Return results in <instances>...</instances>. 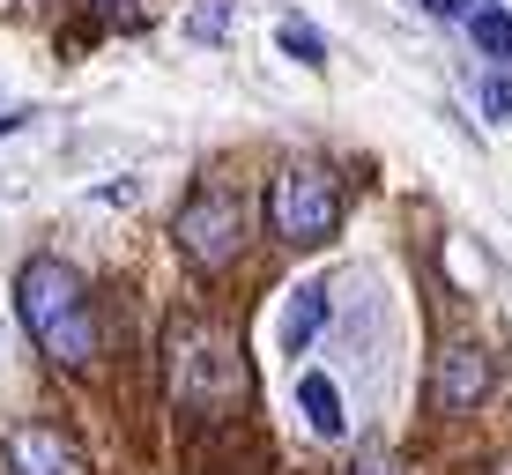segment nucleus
I'll return each mask as SVG.
<instances>
[{"label": "nucleus", "mask_w": 512, "mask_h": 475, "mask_svg": "<svg viewBox=\"0 0 512 475\" xmlns=\"http://www.w3.org/2000/svg\"><path fill=\"white\" fill-rule=\"evenodd\" d=\"M15 312H23L30 342H38L52 364H90V357H97L90 283H82V275L67 268L60 253L23 260V275H15Z\"/></svg>", "instance_id": "f257e3e1"}, {"label": "nucleus", "mask_w": 512, "mask_h": 475, "mask_svg": "<svg viewBox=\"0 0 512 475\" xmlns=\"http://www.w3.org/2000/svg\"><path fill=\"white\" fill-rule=\"evenodd\" d=\"M164 357H171V394H179V409H193V416H231V409H245V394H253L238 334L216 327V320H179L164 334Z\"/></svg>", "instance_id": "f03ea898"}, {"label": "nucleus", "mask_w": 512, "mask_h": 475, "mask_svg": "<svg viewBox=\"0 0 512 475\" xmlns=\"http://www.w3.org/2000/svg\"><path fill=\"white\" fill-rule=\"evenodd\" d=\"M245 231H253V208H245V193H238L231 179H201V186L179 201V216H171V245L186 253L193 275L238 268Z\"/></svg>", "instance_id": "7ed1b4c3"}, {"label": "nucleus", "mask_w": 512, "mask_h": 475, "mask_svg": "<svg viewBox=\"0 0 512 475\" xmlns=\"http://www.w3.org/2000/svg\"><path fill=\"white\" fill-rule=\"evenodd\" d=\"M268 223L282 245H327L342 231V179L327 164H290L268 186Z\"/></svg>", "instance_id": "20e7f679"}, {"label": "nucleus", "mask_w": 512, "mask_h": 475, "mask_svg": "<svg viewBox=\"0 0 512 475\" xmlns=\"http://www.w3.org/2000/svg\"><path fill=\"white\" fill-rule=\"evenodd\" d=\"M0 475H90V453L75 446V431L30 416L0 438Z\"/></svg>", "instance_id": "39448f33"}, {"label": "nucleus", "mask_w": 512, "mask_h": 475, "mask_svg": "<svg viewBox=\"0 0 512 475\" xmlns=\"http://www.w3.org/2000/svg\"><path fill=\"white\" fill-rule=\"evenodd\" d=\"M490 379H498V364H490L483 342H446V357H438V409H475L490 394Z\"/></svg>", "instance_id": "423d86ee"}, {"label": "nucleus", "mask_w": 512, "mask_h": 475, "mask_svg": "<svg viewBox=\"0 0 512 475\" xmlns=\"http://www.w3.org/2000/svg\"><path fill=\"white\" fill-rule=\"evenodd\" d=\"M320 320H327V283H297L290 305H282V349H290V357H305L312 334H320Z\"/></svg>", "instance_id": "0eeeda50"}, {"label": "nucleus", "mask_w": 512, "mask_h": 475, "mask_svg": "<svg viewBox=\"0 0 512 475\" xmlns=\"http://www.w3.org/2000/svg\"><path fill=\"white\" fill-rule=\"evenodd\" d=\"M297 401H305V424L320 431V438L342 431V394H334L327 372H305V379H297Z\"/></svg>", "instance_id": "6e6552de"}, {"label": "nucleus", "mask_w": 512, "mask_h": 475, "mask_svg": "<svg viewBox=\"0 0 512 475\" xmlns=\"http://www.w3.org/2000/svg\"><path fill=\"white\" fill-rule=\"evenodd\" d=\"M468 30H475V45H483L490 67H512V15L498 8V0H483V8H475Z\"/></svg>", "instance_id": "1a4fd4ad"}, {"label": "nucleus", "mask_w": 512, "mask_h": 475, "mask_svg": "<svg viewBox=\"0 0 512 475\" xmlns=\"http://www.w3.org/2000/svg\"><path fill=\"white\" fill-rule=\"evenodd\" d=\"M275 45L290 52L297 67H327V38L312 23H297V15H282V23H275Z\"/></svg>", "instance_id": "9d476101"}, {"label": "nucleus", "mask_w": 512, "mask_h": 475, "mask_svg": "<svg viewBox=\"0 0 512 475\" xmlns=\"http://www.w3.org/2000/svg\"><path fill=\"white\" fill-rule=\"evenodd\" d=\"M349 475H409V461H401L394 446H364L357 461H349Z\"/></svg>", "instance_id": "9b49d317"}, {"label": "nucleus", "mask_w": 512, "mask_h": 475, "mask_svg": "<svg viewBox=\"0 0 512 475\" xmlns=\"http://www.w3.org/2000/svg\"><path fill=\"white\" fill-rule=\"evenodd\" d=\"M475 97H483V112H490V119H512V90H505V75H483V82H475Z\"/></svg>", "instance_id": "f8f14e48"}, {"label": "nucleus", "mask_w": 512, "mask_h": 475, "mask_svg": "<svg viewBox=\"0 0 512 475\" xmlns=\"http://www.w3.org/2000/svg\"><path fill=\"white\" fill-rule=\"evenodd\" d=\"M193 38H223V8H201V15H193Z\"/></svg>", "instance_id": "ddd939ff"}, {"label": "nucleus", "mask_w": 512, "mask_h": 475, "mask_svg": "<svg viewBox=\"0 0 512 475\" xmlns=\"http://www.w3.org/2000/svg\"><path fill=\"white\" fill-rule=\"evenodd\" d=\"M423 15H438V23H453V15H461V0H423Z\"/></svg>", "instance_id": "4468645a"}, {"label": "nucleus", "mask_w": 512, "mask_h": 475, "mask_svg": "<svg viewBox=\"0 0 512 475\" xmlns=\"http://www.w3.org/2000/svg\"><path fill=\"white\" fill-rule=\"evenodd\" d=\"M483 475H512V453H505V461H490V468H483Z\"/></svg>", "instance_id": "2eb2a0df"}]
</instances>
